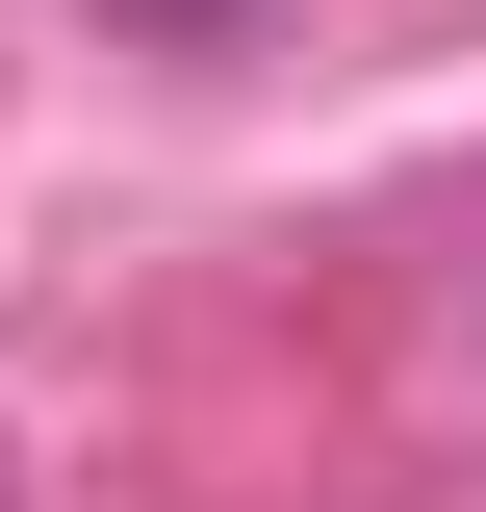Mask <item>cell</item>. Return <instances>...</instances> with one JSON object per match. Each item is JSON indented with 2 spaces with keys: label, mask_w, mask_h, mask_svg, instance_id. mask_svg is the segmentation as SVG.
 Returning <instances> with one entry per match:
<instances>
[{
  "label": "cell",
  "mask_w": 486,
  "mask_h": 512,
  "mask_svg": "<svg viewBox=\"0 0 486 512\" xmlns=\"http://www.w3.org/2000/svg\"><path fill=\"white\" fill-rule=\"evenodd\" d=\"M154 26H180V0H154Z\"/></svg>",
  "instance_id": "obj_1"
}]
</instances>
